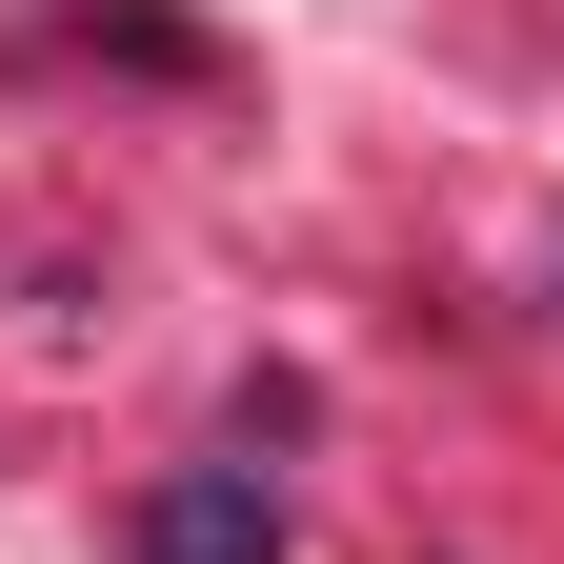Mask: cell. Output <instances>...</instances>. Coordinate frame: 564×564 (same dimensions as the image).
I'll list each match as a JSON object with an SVG mask.
<instances>
[{
    "label": "cell",
    "mask_w": 564,
    "mask_h": 564,
    "mask_svg": "<svg viewBox=\"0 0 564 564\" xmlns=\"http://www.w3.org/2000/svg\"><path fill=\"white\" fill-rule=\"evenodd\" d=\"M141 564H282V484L262 464H182V484H141Z\"/></svg>",
    "instance_id": "obj_1"
}]
</instances>
